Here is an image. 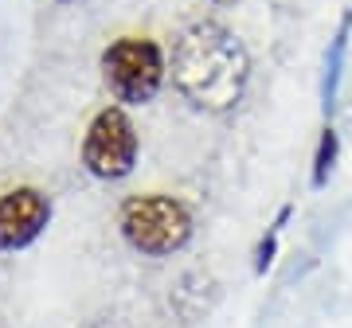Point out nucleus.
<instances>
[{"label":"nucleus","instance_id":"nucleus-2","mask_svg":"<svg viewBox=\"0 0 352 328\" xmlns=\"http://www.w3.org/2000/svg\"><path fill=\"white\" fill-rule=\"evenodd\" d=\"M118 235L141 258H173L196 235V215L173 191H138L118 207Z\"/></svg>","mask_w":352,"mask_h":328},{"label":"nucleus","instance_id":"nucleus-3","mask_svg":"<svg viewBox=\"0 0 352 328\" xmlns=\"http://www.w3.org/2000/svg\"><path fill=\"white\" fill-rule=\"evenodd\" d=\"M98 71L118 106H149L168 82V51L145 32H126L102 47Z\"/></svg>","mask_w":352,"mask_h":328},{"label":"nucleus","instance_id":"nucleus-9","mask_svg":"<svg viewBox=\"0 0 352 328\" xmlns=\"http://www.w3.org/2000/svg\"><path fill=\"white\" fill-rule=\"evenodd\" d=\"M215 8H227V4H235V0H212Z\"/></svg>","mask_w":352,"mask_h":328},{"label":"nucleus","instance_id":"nucleus-4","mask_svg":"<svg viewBox=\"0 0 352 328\" xmlns=\"http://www.w3.org/2000/svg\"><path fill=\"white\" fill-rule=\"evenodd\" d=\"M78 161L102 184H118V180L133 176V168L141 161V133L126 106L110 102V106H102L98 114L90 117L87 133H82Z\"/></svg>","mask_w":352,"mask_h":328},{"label":"nucleus","instance_id":"nucleus-5","mask_svg":"<svg viewBox=\"0 0 352 328\" xmlns=\"http://www.w3.org/2000/svg\"><path fill=\"white\" fill-rule=\"evenodd\" d=\"M55 203L36 184H12L0 191V254H20L43 239Z\"/></svg>","mask_w":352,"mask_h":328},{"label":"nucleus","instance_id":"nucleus-1","mask_svg":"<svg viewBox=\"0 0 352 328\" xmlns=\"http://www.w3.org/2000/svg\"><path fill=\"white\" fill-rule=\"evenodd\" d=\"M168 78L184 98L204 114L239 110L251 86V51L219 20H188L173 39Z\"/></svg>","mask_w":352,"mask_h":328},{"label":"nucleus","instance_id":"nucleus-8","mask_svg":"<svg viewBox=\"0 0 352 328\" xmlns=\"http://www.w3.org/2000/svg\"><path fill=\"white\" fill-rule=\"evenodd\" d=\"M289 215H294V203H282L278 207V215H274V223L266 227V235L258 242H254V274L263 278L266 270L274 266V258H278V246H282V231H286V223H289Z\"/></svg>","mask_w":352,"mask_h":328},{"label":"nucleus","instance_id":"nucleus-7","mask_svg":"<svg viewBox=\"0 0 352 328\" xmlns=\"http://www.w3.org/2000/svg\"><path fill=\"white\" fill-rule=\"evenodd\" d=\"M337 161H340V133L333 126H325L317 133V145H314V161H309V188L321 191L329 184V176L337 172Z\"/></svg>","mask_w":352,"mask_h":328},{"label":"nucleus","instance_id":"nucleus-10","mask_svg":"<svg viewBox=\"0 0 352 328\" xmlns=\"http://www.w3.org/2000/svg\"><path fill=\"white\" fill-rule=\"evenodd\" d=\"M59 4H78V0H59Z\"/></svg>","mask_w":352,"mask_h":328},{"label":"nucleus","instance_id":"nucleus-6","mask_svg":"<svg viewBox=\"0 0 352 328\" xmlns=\"http://www.w3.org/2000/svg\"><path fill=\"white\" fill-rule=\"evenodd\" d=\"M349 43H352V12H344L337 32H333V39H329L325 71H321V110H325V117L337 110L340 82H344V63H349Z\"/></svg>","mask_w":352,"mask_h":328}]
</instances>
